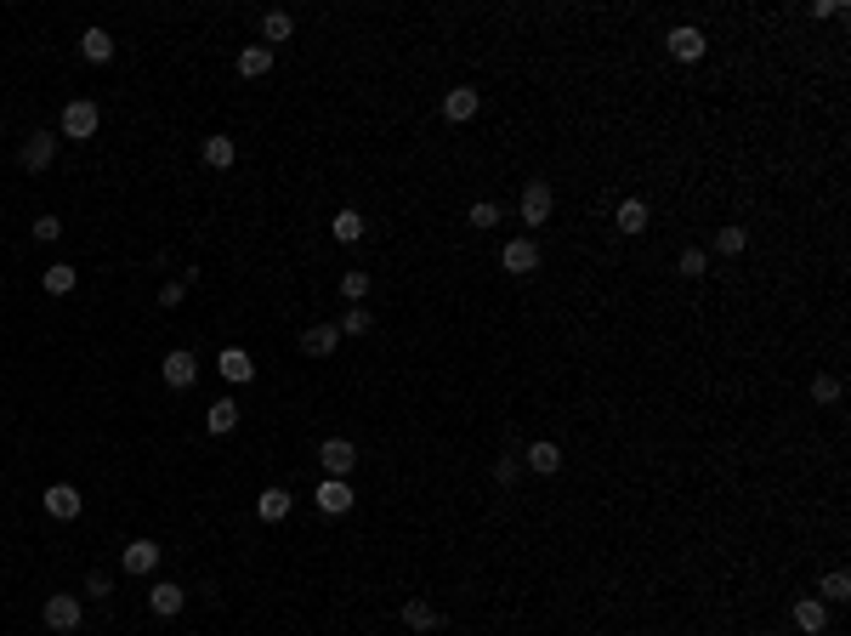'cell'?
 Instances as JSON below:
<instances>
[{"instance_id":"12","label":"cell","mask_w":851,"mask_h":636,"mask_svg":"<svg viewBox=\"0 0 851 636\" xmlns=\"http://www.w3.org/2000/svg\"><path fill=\"white\" fill-rule=\"evenodd\" d=\"M318 512H330V517L352 512V489H347V477H324V483H318Z\"/></svg>"},{"instance_id":"24","label":"cell","mask_w":851,"mask_h":636,"mask_svg":"<svg viewBox=\"0 0 851 636\" xmlns=\"http://www.w3.org/2000/svg\"><path fill=\"white\" fill-rule=\"evenodd\" d=\"M233 159H239V142H233V137H205V165H216V171H227Z\"/></svg>"},{"instance_id":"35","label":"cell","mask_w":851,"mask_h":636,"mask_svg":"<svg viewBox=\"0 0 851 636\" xmlns=\"http://www.w3.org/2000/svg\"><path fill=\"white\" fill-rule=\"evenodd\" d=\"M517 472H522V460H511V455L494 460V483H500V489H511V483H517Z\"/></svg>"},{"instance_id":"2","label":"cell","mask_w":851,"mask_h":636,"mask_svg":"<svg viewBox=\"0 0 851 636\" xmlns=\"http://www.w3.org/2000/svg\"><path fill=\"white\" fill-rule=\"evenodd\" d=\"M318 466H324L330 477H352L358 472V443L352 438H324L318 443Z\"/></svg>"},{"instance_id":"25","label":"cell","mask_w":851,"mask_h":636,"mask_svg":"<svg viewBox=\"0 0 851 636\" xmlns=\"http://www.w3.org/2000/svg\"><path fill=\"white\" fill-rule=\"evenodd\" d=\"M290 34H295V17L290 12H267L262 17V40H267V46H284Z\"/></svg>"},{"instance_id":"19","label":"cell","mask_w":851,"mask_h":636,"mask_svg":"<svg viewBox=\"0 0 851 636\" xmlns=\"http://www.w3.org/2000/svg\"><path fill=\"white\" fill-rule=\"evenodd\" d=\"M80 57H85V63H109V57H114V34H109V29H85V34H80Z\"/></svg>"},{"instance_id":"33","label":"cell","mask_w":851,"mask_h":636,"mask_svg":"<svg viewBox=\"0 0 851 636\" xmlns=\"http://www.w3.org/2000/svg\"><path fill=\"white\" fill-rule=\"evenodd\" d=\"M187 284H194V273H182V279H170V284L159 290V307H177L182 295H187Z\"/></svg>"},{"instance_id":"37","label":"cell","mask_w":851,"mask_h":636,"mask_svg":"<svg viewBox=\"0 0 851 636\" xmlns=\"http://www.w3.org/2000/svg\"><path fill=\"white\" fill-rule=\"evenodd\" d=\"M472 227H500V205L477 199V205H472Z\"/></svg>"},{"instance_id":"27","label":"cell","mask_w":851,"mask_h":636,"mask_svg":"<svg viewBox=\"0 0 851 636\" xmlns=\"http://www.w3.org/2000/svg\"><path fill=\"white\" fill-rule=\"evenodd\" d=\"M851 597V574L846 568H835V574H823V585H818V602H846Z\"/></svg>"},{"instance_id":"6","label":"cell","mask_w":851,"mask_h":636,"mask_svg":"<svg viewBox=\"0 0 851 636\" xmlns=\"http://www.w3.org/2000/svg\"><path fill=\"white\" fill-rule=\"evenodd\" d=\"M52 159H57V137H52V131H29V137H24V154H17V165H24V171H46Z\"/></svg>"},{"instance_id":"38","label":"cell","mask_w":851,"mask_h":636,"mask_svg":"<svg viewBox=\"0 0 851 636\" xmlns=\"http://www.w3.org/2000/svg\"><path fill=\"white\" fill-rule=\"evenodd\" d=\"M85 591H91V597H109V591H114V574H109V568H91V580H85Z\"/></svg>"},{"instance_id":"30","label":"cell","mask_w":851,"mask_h":636,"mask_svg":"<svg viewBox=\"0 0 851 636\" xmlns=\"http://www.w3.org/2000/svg\"><path fill=\"white\" fill-rule=\"evenodd\" d=\"M704 267H710V256H704V250H681V262H675V273H681V279H704Z\"/></svg>"},{"instance_id":"10","label":"cell","mask_w":851,"mask_h":636,"mask_svg":"<svg viewBox=\"0 0 851 636\" xmlns=\"http://www.w3.org/2000/svg\"><path fill=\"white\" fill-rule=\"evenodd\" d=\"M120 568H125V574H154V568H159V545L154 540H131V545L120 551Z\"/></svg>"},{"instance_id":"34","label":"cell","mask_w":851,"mask_h":636,"mask_svg":"<svg viewBox=\"0 0 851 636\" xmlns=\"http://www.w3.org/2000/svg\"><path fill=\"white\" fill-rule=\"evenodd\" d=\"M812 398H818V404H835V398H840V375H818L812 381Z\"/></svg>"},{"instance_id":"16","label":"cell","mask_w":851,"mask_h":636,"mask_svg":"<svg viewBox=\"0 0 851 636\" xmlns=\"http://www.w3.org/2000/svg\"><path fill=\"white\" fill-rule=\"evenodd\" d=\"M148 602H154V613H159V620H170V613H182V602H187V591H182L177 580H159L154 591H148Z\"/></svg>"},{"instance_id":"26","label":"cell","mask_w":851,"mask_h":636,"mask_svg":"<svg viewBox=\"0 0 851 636\" xmlns=\"http://www.w3.org/2000/svg\"><path fill=\"white\" fill-rule=\"evenodd\" d=\"M330 233L340 245H358L364 239V217H358V210H335V222H330Z\"/></svg>"},{"instance_id":"21","label":"cell","mask_w":851,"mask_h":636,"mask_svg":"<svg viewBox=\"0 0 851 636\" xmlns=\"http://www.w3.org/2000/svg\"><path fill=\"white\" fill-rule=\"evenodd\" d=\"M613 222H619V233H647V205L642 199H619V210H613Z\"/></svg>"},{"instance_id":"31","label":"cell","mask_w":851,"mask_h":636,"mask_svg":"<svg viewBox=\"0 0 851 636\" xmlns=\"http://www.w3.org/2000/svg\"><path fill=\"white\" fill-rule=\"evenodd\" d=\"M340 295H347V302L358 307L369 295V273H340Z\"/></svg>"},{"instance_id":"18","label":"cell","mask_w":851,"mask_h":636,"mask_svg":"<svg viewBox=\"0 0 851 636\" xmlns=\"http://www.w3.org/2000/svg\"><path fill=\"white\" fill-rule=\"evenodd\" d=\"M335 342H340V330H335V324H312V330L301 335V352H307V358H330Z\"/></svg>"},{"instance_id":"5","label":"cell","mask_w":851,"mask_h":636,"mask_svg":"<svg viewBox=\"0 0 851 636\" xmlns=\"http://www.w3.org/2000/svg\"><path fill=\"white\" fill-rule=\"evenodd\" d=\"M40 620H46V631H80V597H69V591H57V597H46V608H40Z\"/></svg>"},{"instance_id":"13","label":"cell","mask_w":851,"mask_h":636,"mask_svg":"<svg viewBox=\"0 0 851 636\" xmlns=\"http://www.w3.org/2000/svg\"><path fill=\"white\" fill-rule=\"evenodd\" d=\"M522 466H528V472H540V477H550V472H562V449L540 438V443H528V449H522Z\"/></svg>"},{"instance_id":"3","label":"cell","mask_w":851,"mask_h":636,"mask_svg":"<svg viewBox=\"0 0 851 636\" xmlns=\"http://www.w3.org/2000/svg\"><path fill=\"white\" fill-rule=\"evenodd\" d=\"M159 375H165V387H177V392H187L199 381V358L187 352V347H177V352H165V364H159Z\"/></svg>"},{"instance_id":"36","label":"cell","mask_w":851,"mask_h":636,"mask_svg":"<svg viewBox=\"0 0 851 636\" xmlns=\"http://www.w3.org/2000/svg\"><path fill=\"white\" fill-rule=\"evenodd\" d=\"M29 233H34L40 245H52V239H62V222H57V217H34V227H29Z\"/></svg>"},{"instance_id":"8","label":"cell","mask_w":851,"mask_h":636,"mask_svg":"<svg viewBox=\"0 0 851 636\" xmlns=\"http://www.w3.org/2000/svg\"><path fill=\"white\" fill-rule=\"evenodd\" d=\"M80 506H85V500H80L74 483H52V489H46V517H57V523H74Z\"/></svg>"},{"instance_id":"1","label":"cell","mask_w":851,"mask_h":636,"mask_svg":"<svg viewBox=\"0 0 851 636\" xmlns=\"http://www.w3.org/2000/svg\"><path fill=\"white\" fill-rule=\"evenodd\" d=\"M97 125H102V114H97V102H91V97H74L69 109H62V137L91 142V137H97Z\"/></svg>"},{"instance_id":"9","label":"cell","mask_w":851,"mask_h":636,"mask_svg":"<svg viewBox=\"0 0 851 636\" xmlns=\"http://www.w3.org/2000/svg\"><path fill=\"white\" fill-rule=\"evenodd\" d=\"M500 267L517 273V279H522V273H534V267H540V245H534V239H511V245L500 250Z\"/></svg>"},{"instance_id":"4","label":"cell","mask_w":851,"mask_h":636,"mask_svg":"<svg viewBox=\"0 0 851 636\" xmlns=\"http://www.w3.org/2000/svg\"><path fill=\"white\" fill-rule=\"evenodd\" d=\"M665 46H670V57H675V63H698V57H704V46H710V40H704V29H693V24H675V29L665 34Z\"/></svg>"},{"instance_id":"7","label":"cell","mask_w":851,"mask_h":636,"mask_svg":"<svg viewBox=\"0 0 851 636\" xmlns=\"http://www.w3.org/2000/svg\"><path fill=\"white\" fill-rule=\"evenodd\" d=\"M550 205H557V194H550V182H528V188H522V222H528V227H545Z\"/></svg>"},{"instance_id":"29","label":"cell","mask_w":851,"mask_h":636,"mask_svg":"<svg viewBox=\"0 0 851 636\" xmlns=\"http://www.w3.org/2000/svg\"><path fill=\"white\" fill-rule=\"evenodd\" d=\"M743 245H750V233H743V227H715V250H721V256H738Z\"/></svg>"},{"instance_id":"28","label":"cell","mask_w":851,"mask_h":636,"mask_svg":"<svg viewBox=\"0 0 851 636\" xmlns=\"http://www.w3.org/2000/svg\"><path fill=\"white\" fill-rule=\"evenodd\" d=\"M40 284H46V295H69V290H74V267H69V262H57V267L40 273Z\"/></svg>"},{"instance_id":"17","label":"cell","mask_w":851,"mask_h":636,"mask_svg":"<svg viewBox=\"0 0 851 636\" xmlns=\"http://www.w3.org/2000/svg\"><path fill=\"white\" fill-rule=\"evenodd\" d=\"M255 517L262 523H284L290 517V489H262L255 495Z\"/></svg>"},{"instance_id":"32","label":"cell","mask_w":851,"mask_h":636,"mask_svg":"<svg viewBox=\"0 0 851 636\" xmlns=\"http://www.w3.org/2000/svg\"><path fill=\"white\" fill-rule=\"evenodd\" d=\"M369 324H375V318H369L364 307H347V318H340V324H335V330H340V335H364Z\"/></svg>"},{"instance_id":"11","label":"cell","mask_w":851,"mask_h":636,"mask_svg":"<svg viewBox=\"0 0 851 636\" xmlns=\"http://www.w3.org/2000/svg\"><path fill=\"white\" fill-rule=\"evenodd\" d=\"M216 370H222V381H233V387L255 381V364H250V352H244V347H222V352H216Z\"/></svg>"},{"instance_id":"23","label":"cell","mask_w":851,"mask_h":636,"mask_svg":"<svg viewBox=\"0 0 851 636\" xmlns=\"http://www.w3.org/2000/svg\"><path fill=\"white\" fill-rule=\"evenodd\" d=\"M267 69H273V46H244L239 52V74L244 80H262Z\"/></svg>"},{"instance_id":"15","label":"cell","mask_w":851,"mask_h":636,"mask_svg":"<svg viewBox=\"0 0 851 636\" xmlns=\"http://www.w3.org/2000/svg\"><path fill=\"white\" fill-rule=\"evenodd\" d=\"M795 625H800L806 636H823V631H828V602L800 597V602H795Z\"/></svg>"},{"instance_id":"20","label":"cell","mask_w":851,"mask_h":636,"mask_svg":"<svg viewBox=\"0 0 851 636\" xmlns=\"http://www.w3.org/2000/svg\"><path fill=\"white\" fill-rule=\"evenodd\" d=\"M403 625H409V631H437V625H443V613H437L432 602L409 597V602H403Z\"/></svg>"},{"instance_id":"22","label":"cell","mask_w":851,"mask_h":636,"mask_svg":"<svg viewBox=\"0 0 851 636\" xmlns=\"http://www.w3.org/2000/svg\"><path fill=\"white\" fill-rule=\"evenodd\" d=\"M205 427L216 432V438H227L233 427H239V404H233V398H216V404H210V415H205Z\"/></svg>"},{"instance_id":"14","label":"cell","mask_w":851,"mask_h":636,"mask_svg":"<svg viewBox=\"0 0 851 636\" xmlns=\"http://www.w3.org/2000/svg\"><path fill=\"white\" fill-rule=\"evenodd\" d=\"M477 102H483V97H477L472 86H454L449 97H443V120H449V125H465V120L477 114Z\"/></svg>"}]
</instances>
